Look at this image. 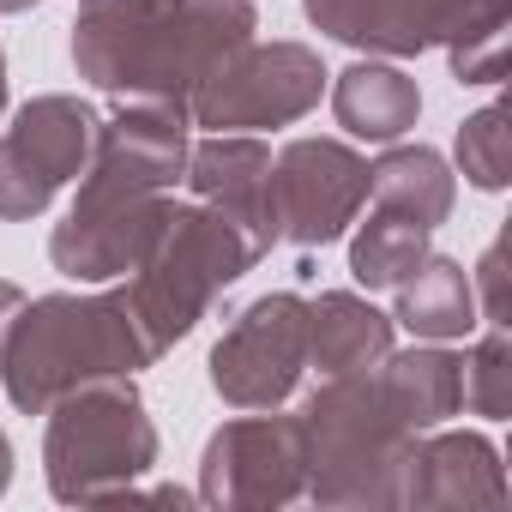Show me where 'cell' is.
<instances>
[{
	"label": "cell",
	"mask_w": 512,
	"mask_h": 512,
	"mask_svg": "<svg viewBox=\"0 0 512 512\" xmlns=\"http://www.w3.org/2000/svg\"><path fill=\"white\" fill-rule=\"evenodd\" d=\"M308 494L302 416H241L223 422L199 458V500L211 506H290Z\"/></svg>",
	"instance_id": "30bf717a"
},
{
	"label": "cell",
	"mask_w": 512,
	"mask_h": 512,
	"mask_svg": "<svg viewBox=\"0 0 512 512\" xmlns=\"http://www.w3.org/2000/svg\"><path fill=\"white\" fill-rule=\"evenodd\" d=\"M0 109H7V55H0Z\"/></svg>",
	"instance_id": "83f0119b"
},
{
	"label": "cell",
	"mask_w": 512,
	"mask_h": 512,
	"mask_svg": "<svg viewBox=\"0 0 512 512\" xmlns=\"http://www.w3.org/2000/svg\"><path fill=\"white\" fill-rule=\"evenodd\" d=\"M25 7H37V0H0V13H25Z\"/></svg>",
	"instance_id": "4316f807"
},
{
	"label": "cell",
	"mask_w": 512,
	"mask_h": 512,
	"mask_svg": "<svg viewBox=\"0 0 512 512\" xmlns=\"http://www.w3.org/2000/svg\"><path fill=\"white\" fill-rule=\"evenodd\" d=\"M260 260V241L241 223H229L217 205H169V223L157 229L151 253L133 266V284L121 290L133 320L145 326V338L157 344V356L187 338L205 308Z\"/></svg>",
	"instance_id": "3957f363"
},
{
	"label": "cell",
	"mask_w": 512,
	"mask_h": 512,
	"mask_svg": "<svg viewBox=\"0 0 512 512\" xmlns=\"http://www.w3.org/2000/svg\"><path fill=\"white\" fill-rule=\"evenodd\" d=\"M187 181L205 205H217L229 223H241L260 253H272L278 223H272V151L247 133H211L187 145Z\"/></svg>",
	"instance_id": "4fadbf2b"
},
{
	"label": "cell",
	"mask_w": 512,
	"mask_h": 512,
	"mask_svg": "<svg viewBox=\"0 0 512 512\" xmlns=\"http://www.w3.org/2000/svg\"><path fill=\"white\" fill-rule=\"evenodd\" d=\"M374 380H380V398L392 404V416L410 434H428V428H440L446 416L464 410V356H452L440 344L386 356Z\"/></svg>",
	"instance_id": "2e32d148"
},
{
	"label": "cell",
	"mask_w": 512,
	"mask_h": 512,
	"mask_svg": "<svg viewBox=\"0 0 512 512\" xmlns=\"http://www.w3.org/2000/svg\"><path fill=\"white\" fill-rule=\"evenodd\" d=\"M169 193L163 187H145L109 163H85V187L67 211V223L49 235V260L55 272L79 278V284H109V278H127L157 229L169 223Z\"/></svg>",
	"instance_id": "8992f818"
},
{
	"label": "cell",
	"mask_w": 512,
	"mask_h": 512,
	"mask_svg": "<svg viewBox=\"0 0 512 512\" xmlns=\"http://www.w3.org/2000/svg\"><path fill=\"white\" fill-rule=\"evenodd\" d=\"M368 205V163L338 139H296L272 157V223L278 241L326 247Z\"/></svg>",
	"instance_id": "7c38bea8"
},
{
	"label": "cell",
	"mask_w": 512,
	"mask_h": 512,
	"mask_svg": "<svg viewBox=\"0 0 512 512\" xmlns=\"http://www.w3.org/2000/svg\"><path fill=\"white\" fill-rule=\"evenodd\" d=\"M157 362V344L133 320L127 296H37L0 332V380L25 416H43L85 380L139 374Z\"/></svg>",
	"instance_id": "7a4b0ae2"
},
{
	"label": "cell",
	"mask_w": 512,
	"mask_h": 512,
	"mask_svg": "<svg viewBox=\"0 0 512 512\" xmlns=\"http://www.w3.org/2000/svg\"><path fill=\"white\" fill-rule=\"evenodd\" d=\"M446 55H452V79L458 85H500V73H506V25L476 31L464 43H446Z\"/></svg>",
	"instance_id": "603a6c76"
},
{
	"label": "cell",
	"mask_w": 512,
	"mask_h": 512,
	"mask_svg": "<svg viewBox=\"0 0 512 512\" xmlns=\"http://www.w3.org/2000/svg\"><path fill=\"white\" fill-rule=\"evenodd\" d=\"M302 7L326 37L404 61V55L446 49V43L506 25L512 0H302Z\"/></svg>",
	"instance_id": "8fae6325"
},
{
	"label": "cell",
	"mask_w": 512,
	"mask_h": 512,
	"mask_svg": "<svg viewBox=\"0 0 512 512\" xmlns=\"http://www.w3.org/2000/svg\"><path fill=\"white\" fill-rule=\"evenodd\" d=\"M332 115L344 133L368 139V145H392L416 127L422 115V91L416 79H404L398 67H380V61H356L350 73H338L332 85Z\"/></svg>",
	"instance_id": "e0dca14e"
},
{
	"label": "cell",
	"mask_w": 512,
	"mask_h": 512,
	"mask_svg": "<svg viewBox=\"0 0 512 512\" xmlns=\"http://www.w3.org/2000/svg\"><path fill=\"white\" fill-rule=\"evenodd\" d=\"M308 500L320 506H398L410 428L380 398L374 374H332L302 404Z\"/></svg>",
	"instance_id": "277c9868"
},
{
	"label": "cell",
	"mask_w": 512,
	"mask_h": 512,
	"mask_svg": "<svg viewBox=\"0 0 512 512\" xmlns=\"http://www.w3.org/2000/svg\"><path fill=\"white\" fill-rule=\"evenodd\" d=\"M392 326H410L416 338H464L476 332V284L458 260H440V253H428V260L398 284V320Z\"/></svg>",
	"instance_id": "ac0fdd59"
},
{
	"label": "cell",
	"mask_w": 512,
	"mask_h": 512,
	"mask_svg": "<svg viewBox=\"0 0 512 512\" xmlns=\"http://www.w3.org/2000/svg\"><path fill=\"white\" fill-rule=\"evenodd\" d=\"M7 476H13V446H7V434H0V488H7Z\"/></svg>",
	"instance_id": "484cf974"
},
{
	"label": "cell",
	"mask_w": 512,
	"mask_h": 512,
	"mask_svg": "<svg viewBox=\"0 0 512 512\" xmlns=\"http://www.w3.org/2000/svg\"><path fill=\"white\" fill-rule=\"evenodd\" d=\"M428 241H434L428 223L374 205V217H368V223L356 229V241H350V278H356L362 290H398V284L428 260Z\"/></svg>",
	"instance_id": "ffe728a7"
},
{
	"label": "cell",
	"mask_w": 512,
	"mask_h": 512,
	"mask_svg": "<svg viewBox=\"0 0 512 512\" xmlns=\"http://www.w3.org/2000/svg\"><path fill=\"white\" fill-rule=\"evenodd\" d=\"M97 115L79 97H37L0 133V223L49 211V199L85 175Z\"/></svg>",
	"instance_id": "9c48e42d"
},
{
	"label": "cell",
	"mask_w": 512,
	"mask_h": 512,
	"mask_svg": "<svg viewBox=\"0 0 512 512\" xmlns=\"http://www.w3.org/2000/svg\"><path fill=\"white\" fill-rule=\"evenodd\" d=\"M326 91V67L302 43H247L229 55L187 103L193 127L211 133H247V127H290L302 121Z\"/></svg>",
	"instance_id": "52a82bcc"
},
{
	"label": "cell",
	"mask_w": 512,
	"mask_h": 512,
	"mask_svg": "<svg viewBox=\"0 0 512 512\" xmlns=\"http://www.w3.org/2000/svg\"><path fill=\"white\" fill-rule=\"evenodd\" d=\"M253 25V0H85L73 19V61L121 103L187 115L193 91L253 43Z\"/></svg>",
	"instance_id": "6da1fadb"
},
{
	"label": "cell",
	"mask_w": 512,
	"mask_h": 512,
	"mask_svg": "<svg viewBox=\"0 0 512 512\" xmlns=\"http://www.w3.org/2000/svg\"><path fill=\"white\" fill-rule=\"evenodd\" d=\"M476 278H482V320H488V326H506V302H500V241L482 253Z\"/></svg>",
	"instance_id": "cb8c5ba5"
},
{
	"label": "cell",
	"mask_w": 512,
	"mask_h": 512,
	"mask_svg": "<svg viewBox=\"0 0 512 512\" xmlns=\"http://www.w3.org/2000/svg\"><path fill=\"white\" fill-rule=\"evenodd\" d=\"M19 302H25V296H19V284H0V332H7V320L19 314Z\"/></svg>",
	"instance_id": "d4e9b609"
},
{
	"label": "cell",
	"mask_w": 512,
	"mask_h": 512,
	"mask_svg": "<svg viewBox=\"0 0 512 512\" xmlns=\"http://www.w3.org/2000/svg\"><path fill=\"white\" fill-rule=\"evenodd\" d=\"M458 169L470 175V187L482 193H500L506 175H512V145H506V115L500 103L476 109L464 127H458Z\"/></svg>",
	"instance_id": "44dd1931"
},
{
	"label": "cell",
	"mask_w": 512,
	"mask_h": 512,
	"mask_svg": "<svg viewBox=\"0 0 512 512\" xmlns=\"http://www.w3.org/2000/svg\"><path fill=\"white\" fill-rule=\"evenodd\" d=\"M386 356H392V320L374 302H362L350 290L308 302V362L326 380L332 374H374Z\"/></svg>",
	"instance_id": "9a60e30c"
},
{
	"label": "cell",
	"mask_w": 512,
	"mask_h": 512,
	"mask_svg": "<svg viewBox=\"0 0 512 512\" xmlns=\"http://www.w3.org/2000/svg\"><path fill=\"white\" fill-rule=\"evenodd\" d=\"M308 368V302L278 290L235 314L211 350V386L235 410H278Z\"/></svg>",
	"instance_id": "ba28073f"
},
{
	"label": "cell",
	"mask_w": 512,
	"mask_h": 512,
	"mask_svg": "<svg viewBox=\"0 0 512 512\" xmlns=\"http://www.w3.org/2000/svg\"><path fill=\"white\" fill-rule=\"evenodd\" d=\"M368 193H374V205L404 211L428 229H440L452 217V169L428 145H398L392 139V151L368 169Z\"/></svg>",
	"instance_id": "d6986e66"
},
{
	"label": "cell",
	"mask_w": 512,
	"mask_h": 512,
	"mask_svg": "<svg viewBox=\"0 0 512 512\" xmlns=\"http://www.w3.org/2000/svg\"><path fill=\"white\" fill-rule=\"evenodd\" d=\"M464 404L476 416H506L512 410V344H506V326H488L482 344L464 356Z\"/></svg>",
	"instance_id": "7402d4cb"
},
{
	"label": "cell",
	"mask_w": 512,
	"mask_h": 512,
	"mask_svg": "<svg viewBox=\"0 0 512 512\" xmlns=\"http://www.w3.org/2000/svg\"><path fill=\"white\" fill-rule=\"evenodd\" d=\"M49 488L67 506H109L139 488V476L157 464V428L145 416V398L133 392L127 374H103L73 386L67 398L49 404Z\"/></svg>",
	"instance_id": "5b68a950"
},
{
	"label": "cell",
	"mask_w": 512,
	"mask_h": 512,
	"mask_svg": "<svg viewBox=\"0 0 512 512\" xmlns=\"http://www.w3.org/2000/svg\"><path fill=\"white\" fill-rule=\"evenodd\" d=\"M398 506H506V470L494 440L482 434H434L410 440Z\"/></svg>",
	"instance_id": "5bb4252c"
}]
</instances>
